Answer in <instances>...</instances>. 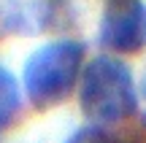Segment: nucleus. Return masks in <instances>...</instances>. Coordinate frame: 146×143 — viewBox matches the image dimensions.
I'll use <instances>...</instances> for the list:
<instances>
[{
    "label": "nucleus",
    "mask_w": 146,
    "mask_h": 143,
    "mask_svg": "<svg viewBox=\"0 0 146 143\" xmlns=\"http://www.w3.org/2000/svg\"><path fill=\"white\" fill-rule=\"evenodd\" d=\"M78 103L84 116H89L98 127H111L133 116L138 97L130 68L111 54L89 59L81 70Z\"/></svg>",
    "instance_id": "obj_1"
},
{
    "label": "nucleus",
    "mask_w": 146,
    "mask_h": 143,
    "mask_svg": "<svg viewBox=\"0 0 146 143\" xmlns=\"http://www.w3.org/2000/svg\"><path fill=\"white\" fill-rule=\"evenodd\" d=\"M84 68V46L78 41H54L35 49L25 62V95L38 111L68 100Z\"/></svg>",
    "instance_id": "obj_2"
},
{
    "label": "nucleus",
    "mask_w": 146,
    "mask_h": 143,
    "mask_svg": "<svg viewBox=\"0 0 146 143\" xmlns=\"http://www.w3.org/2000/svg\"><path fill=\"white\" fill-rule=\"evenodd\" d=\"M100 43L116 54H138L146 49V3L106 0L100 16Z\"/></svg>",
    "instance_id": "obj_3"
},
{
    "label": "nucleus",
    "mask_w": 146,
    "mask_h": 143,
    "mask_svg": "<svg viewBox=\"0 0 146 143\" xmlns=\"http://www.w3.org/2000/svg\"><path fill=\"white\" fill-rule=\"evenodd\" d=\"M65 0H3L0 24L8 32H41L57 19Z\"/></svg>",
    "instance_id": "obj_4"
},
{
    "label": "nucleus",
    "mask_w": 146,
    "mask_h": 143,
    "mask_svg": "<svg viewBox=\"0 0 146 143\" xmlns=\"http://www.w3.org/2000/svg\"><path fill=\"white\" fill-rule=\"evenodd\" d=\"M19 105H22L19 84H16V78L0 65V130H5L16 119Z\"/></svg>",
    "instance_id": "obj_5"
},
{
    "label": "nucleus",
    "mask_w": 146,
    "mask_h": 143,
    "mask_svg": "<svg viewBox=\"0 0 146 143\" xmlns=\"http://www.w3.org/2000/svg\"><path fill=\"white\" fill-rule=\"evenodd\" d=\"M68 143H111V138L100 127H84V130H78Z\"/></svg>",
    "instance_id": "obj_6"
}]
</instances>
